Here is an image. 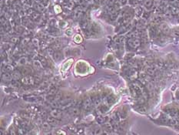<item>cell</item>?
<instances>
[{
    "instance_id": "obj_27",
    "label": "cell",
    "mask_w": 179,
    "mask_h": 135,
    "mask_svg": "<svg viewBox=\"0 0 179 135\" xmlns=\"http://www.w3.org/2000/svg\"><path fill=\"white\" fill-rule=\"evenodd\" d=\"M22 25H24V26H28L29 23H30V20L27 18H23L22 19Z\"/></svg>"
},
{
    "instance_id": "obj_22",
    "label": "cell",
    "mask_w": 179,
    "mask_h": 135,
    "mask_svg": "<svg viewBox=\"0 0 179 135\" xmlns=\"http://www.w3.org/2000/svg\"><path fill=\"white\" fill-rule=\"evenodd\" d=\"M55 52H56V51H55L52 47H50V48L47 49V52H48V54H49V57H53V56H54Z\"/></svg>"
},
{
    "instance_id": "obj_29",
    "label": "cell",
    "mask_w": 179,
    "mask_h": 135,
    "mask_svg": "<svg viewBox=\"0 0 179 135\" xmlns=\"http://www.w3.org/2000/svg\"><path fill=\"white\" fill-rule=\"evenodd\" d=\"M40 62L42 63L43 67H45V66H47V65H48V62H47V60H46L45 58H44V57H42V58H41Z\"/></svg>"
},
{
    "instance_id": "obj_12",
    "label": "cell",
    "mask_w": 179,
    "mask_h": 135,
    "mask_svg": "<svg viewBox=\"0 0 179 135\" xmlns=\"http://www.w3.org/2000/svg\"><path fill=\"white\" fill-rule=\"evenodd\" d=\"M92 100V102L95 104L96 106H99L101 104V102H102V99L99 96H95V97H93Z\"/></svg>"
},
{
    "instance_id": "obj_13",
    "label": "cell",
    "mask_w": 179,
    "mask_h": 135,
    "mask_svg": "<svg viewBox=\"0 0 179 135\" xmlns=\"http://www.w3.org/2000/svg\"><path fill=\"white\" fill-rule=\"evenodd\" d=\"M71 114L72 116H78L80 114V109L78 107H74L71 110Z\"/></svg>"
},
{
    "instance_id": "obj_14",
    "label": "cell",
    "mask_w": 179,
    "mask_h": 135,
    "mask_svg": "<svg viewBox=\"0 0 179 135\" xmlns=\"http://www.w3.org/2000/svg\"><path fill=\"white\" fill-rule=\"evenodd\" d=\"M52 48H53L55 51H58V50H60L61 48H62V45H61V43H58V41L56 40V42H55L53 44V46H52Z\"/></svg>"
},
{
    "instance_id": "obj_20",
    "label": "cell",
    "mask_w": 179,
    "mask_h": 135,
    "mask_svg": "<svg viewBox=\"0 0 179 135\" xmlns=\"http://www.w3.org/2000/svg\"><path fill=\"white\" fill-rule=\"evenodd\" d=\"M103 134V131L100 127H96L93 131V135H102Z\"/></svg>"
},
{
    "instance_id": "obj_35",
    "label": "cell",
    "mask_w": 179,
    "mask_h": 135,
    "mask_svg": "<svg viewBox=\"0 0 179 135\" xmlns=\"http://www.w3.org/2000/svg\"><path fill=\"white\" fill-rule=\"evenodd\" d=\"M161 28H162L163 31L165 32V33H168V26H167L165 24H162V25H161Z\"/></svg>"
},
{
    "instance_id": "obj_6",
    "label": "cell",
    "mask_w": 179,
    "mask_h": 135,
    "mask_svg": "<svg viewBox=\"0 0 179 135\" xmlns=\"http://www.w3.org/2000/svg\"><path fill=\"white\" fill-rule=\"evenodd\" d=\"M32 65H33L34 69L36 70V71H37V72L42 71V70L43 68L42 64L39 60H34L33 63H32Z\"/></svg>"
},
{
    "instance_id": "obj_19",
    "label": "cell",
    "mask_w": 179,
    "mask_h": 135,
    "mask_svg": "<svg viewBox=\"0 0 179 135\" xmlns=\"http://www.w3.org/2000/svg\"><path fill=\"white\" fill-rule=\"evenodd\" d=\"M63 97V94H62V92L61 91H58L55 94V100H61V99Z\"/></svg>"
},
{
    "instance_id": "obj_5",
    "label": "cell",
    "mask_w": 179,
    "mask_h": 135,
    "mask_svg": "<svg viewBox=\"0 0 179 135\" xmlns=\"http://www.w3.org/2000/svg\"><path fill=\"white\" fill-rule=\"evenodd\" d=\"M46 121L48 123H49V124H50L52 126H57V125H58V124H59V121H58V119L52 117L51 115L47 117Z\"/></svg>"
},
{
    "instance_id": "obj_33",
    "label": "cell",
    "mask_w": 179,
    "mask_h": 135,
    "mask_svg": "<svg viewBox=\"0 0 179 135\" xmlns=\"http://www.w3.org/2000/svg\"><path fill=\"white\" fill-rule=\"evenodd\" d=\"M40 47L42 49H48V45H47V43H42L39 44Z\"/></svg>"
},
{
    "instance_id": "obj_23",
    "label": "cell",
    "mask_w": 179,
    "mask_h": 135,
    "mask_svg": "<svg viewBox=\"0 0 179 135\" xmlns=\"http://www.w3.org/2000/svg\"><path fill=\"white\" fill-rule=\"evenodd\" d=\"M19 38L17 36H12V38H10V42L12 44H17L19 42Z\"/></svg>"
},
{
    "instance_id": "obj_11",
    "label": "cell",
    "mask_w": 179,
    "mask_h": 135,
    "mask_svg": "<svg viewBox=\"0 0 179 135\" xmlns=\"http://www.w3.org/2000/svg\"><path fill=\"white\" fill-rule=\"evenodd\" d=\"M105 117L102 115V114H98V116L96 117V121L98 124H104L105 123Z\"/></svg>"
},
{
    "instance_id": "obj_30",
    "label": "cell",
    "mask_w": 179,
    "mask_h": 135,
    "mask_svg": "<svg viewBox=\"0 0 179 135\" xmlns=\"http://www.w3.org/2000/svg\"><path fill=\"white\" fill-rule=\"evenodd\" d=\"M40 117L41 118H45V117H47V112L45 110H42L40 112Z\"/></svg>"
},
{
    "instance_id": "obj_15",
    "label": "cell",
    "mask_w": 179,
    "mask_h": 135,
    "mask_svg": "<svg viewBox=\"0 0 179 135\" xmlns=\"http://www.w3.org/2000/svg\"><path fill=\"white\" fill-rule=\"evenodd\" d=\"M14 71V67L11 64H7L6 66L4 67V73L7 72V73H11Z\"/></svg>"
},
{
    "instance_id": "obj_17",
    "label": "cell",
    "mask_w": 179,
    "mask_h": 135,
    "mask_svg": "<svg viewBox=\"0 0 179 135\" xmlns=\"http://www.w3.org/2000/svg\"><path fill=\"white\" fill-rule=\"evenodd\" d=\"M31 41V39L28 36H26L25 38H23L22 40L21 41V44L22 46H27L29 44V42Z\"/></svg>"
},
{
    "instance_id": "obj_21",
    "label": "cell",
    "mask_w": 179,
    "mask_h": 135,
    "mask_svg": "<svg viewBox=\"0 0 179 135\" xmlns=\"http://www.w3.org/2000/svg\"><path fill=\"white\" fill-rule=\"evenodd\" d=\"M53 59H54V60H55V61L60 60L61 59V54L58 51H56L55 52L54 56H53Z\"/></svg>"
},
{
    "instance_id": "obj_2",
    "label": "cell",
    "mask_w": 179,
    "mask_h": 135,
    "mask_svg": "<svg viewBox=\"0 0 179 135\" xmlns=\"http://www.w3.org/2000/svg\"><path fill=\"white\" fill-rule=\"evenodd\" d=\"M19 70L21 72L22 74L24 76H29L32 73V70L29 66H22L19 67Z\"/></svg>"
},
{
    "instance_id": "obj_34",
    "label": "cell",
    "mask_w": 179,
    "mask_h": 135,
    "mask_svg": "<svg viewBox=\"0 0 179 135\" xmlns=\"http://www.w3.org/2000/svg\"><path fill=\"white\" fill-rule=\"evenodd\" d=\"M115 0H108L106 4H107L108 6H111V5L115 3Z\"/></svg>"
},
{
    "instance_id": "obj_36",
    "label": "cell",
    "mask_w": 179,
    "mask_h": 135,
    "mask_svg": "<svg viewBox=\"0 0 179 135\" xmlns=\"http://www.w3.org/2000/svg\"><path fill=\"white\" fill-rule=\"evenodd\" d=\"M107 110H108V107H106V105H102L100 108V111H102V112H106Z\"/></svg>"
},
{
    "instance_id": "obj_7",
    "label": "cell",
    "mask_w": 179,
    "mask_h": 135,
    "mask_svg": "<svg viewBox=\"0 0 179 135\" xmlns=\"http://www.w3.org/2000/svg\"><path fill=\"white\" fill-rule=\"evenodd\" d=\"M12 74L13 80H19L22 78V74L21 73V72L19 71V70H14Z\"/></svg>"
},
{
    "instance_id": "obj_24",
    "label": "cell",
    "mask_w": 179,
    "mask_h": 135,
    "mask_svg": "<svg viewBox=\"0 0 179 135\" xmlns=\"http://www.w3.org/2000/svg\"><path fill=\"white\" fill-rule=\"evenodd\" d=\"M104 127H105V129H106V131H109L111 130V129H112V126H111L110 122H105V123H104Z\"/></svg>"
},
{
    "instance_id": "obj_28",
    "label": "cell",
    "mask_w": 179,
    "mask_h": 135,
    "mask_svg": "<svg viewBox=\"0 0 179 135\" xmlns=\"http://www.w3.org/2000/svg\"><path fill=\"white\" fill-rule=\"evenodd\" d=\"M11 83V85L14 87H20V83L18 82V80H12Z\"/></svg>"
},
{
    "instance_id": "obj_38",
    "label": "cell",
    "mask_w": 179,
    "mask_h": 135,
    "mask_svg": "<svg viewBox=\"0 0 179 135\" xmlns=\"http://www.w3.org/2000/svg\"><path fill=\"white\" fill-rule=\"evenodd\" d=\"M65 34L67 35V36H72V29H67V30L65 31Z\"/></svg>"
},
{
    "instance_id": "obj_39",
    "label": "cell",
    "mask_w": 179,
    "mask_h": 135,
    "mask_svg": "<svg viewBox=\"0 0 179 135\" xmlns=\"http://www.w3.org/2000/svg\"><path fill=\"white\" fill-rule=\"evenodd\" d=\"M108 0H101L102 2H103V3H105V2H107Z\"/></svg>"
},
{
    "instance_id": "obj_26",
    "label": "cell",
    "mask_w": 179,
    "mask_h": 135,
    "mask_svg": "<svg viewBox=\"0 0 179 135\" xmlns=\"http://www.w3.org/2000/svg\"><path fill=\"white\" fill-rule=\"evenodd\" d=\"M35 9H36V10L39 11V12H43L44 9H45L44 6L41 4H36V6H35Z\"/></svg>"
},
{
    "instance_id": "obj_31",
    "label": "cell",
    "mask_w": 179,
    "mask_h": 135,
    "mask_svg": "<svg viewBox=\"0 0 179 135\" xmlns=\"http://www.w3.org/2000/svg\"><path fill=\"white\" fill-rule=\"evenodd\" d=\"M59 26L61 28H65L67 26H68V23H67L65 21H61L59 22Z\"/></svg>"
},
{
    "instance_id": "obj_18",
    "label": "cell",
    "mask_w": 179,
    "mask_h": 135,
    "mask_svg": "<svg viewBox=\"0 0 179 135\" xmlns=\"http://www.w3.org/2000/svg\"><path fill=\"white\" fill-rule=\"evenodd\" d=\"M74 41L76 43H81V42H82V37L81 36V35L79 34H76L75 37H74Z\"/></svg>"
},
{
    "instance_id": "obj_8",
    "label": "cell",
    "mask_w": 179,
    "mask_h": 135,
    "mask_svg": "<svg viewBox=\"0 0 179 135\" xmlns=\"http://www.w3.org/2000/svg\"><path fill=\"white\" fill-rule=\"evenodd\" d=\"M28 59L25 57H22L21 58H19V60H18V65L22 66H26L28 65Z\"/></svg>"
},
{
    "instance_id": "obj_32",
    "label": "cell",
    "mask_w": 179,
    "mask_h": 135,
    "mask_svg": "<svg viewBox=\"0 0 179 135\" xmlns=\"http://www.w3.org/2000/svg\"><path fill=\"white\" fill-rule=\"evenodd\" d=\"M54 10L55 11V13H59L61 12V7L59 6V5H55V8H54Z\"/></svg>"
},
{
    "instance_id": "obj_10",
    "label": "cell",
    "mask_w": 179,
    "mask_h": 135,
    "mask_svg": "<svg viewBox=\"0 0 179 135\" xmlns=\"http://www.w3.org/2000/svg\"><path fill=\"white\" fill-rule=\"evenodd\" d=\"M42 128L43 130L45 131H49L52 129V125L49 124V123L48 122H43L42 124Z\"/></svg>"
},
{
    "instance_id": "obj_9",
    "label": "cell",
    "mask_w": 179,
    "mask_h": 135,
    "mask_svg": "<svg viewBox=\"0 0 179 135\" xmlns=\"http://www.w3.org/2000/svg\"><path fill=\"white\" fill-rule=\"evenodd\" d=\"M81 12H82V10H81V9L80 7L76 8V9L74 12V14H73V17H74L75 19H78L79 17H80Z\"/></svg>"
},
{
    "instance_id": "obj_4",
    "label": "cell",
    "mask_w": 179,
    "mask_h": 135,
    "mask_svg": "<svg viewBox=\"0 0 179 135\" xmlns=\"http://www.w3.org/2000/svg\"><path fill=\"white\" fill-rule=\"evenodd\" d=\"M50 115L57 119H59L62 116V111L59 109H54L50 112Z\"/></svg>"
},
{
    "instance_id": "obj_1",
    "label": "cell",
    "mask_w": 179,
    "mask_h": 135,
    "mask_svg": "<svg viewBox=\"0 0 179 135\" xmlns=\"http://www.w3.org/2000/svg\"><path fill=\"white\" fill-rule=\"evenodd\" d=\"M92 100L90 97H85L83 100V107L85 110H89L92 107Z\"/></svg>"
},
{
    "instance_id": "obj_16",
    "label": "cell",
    "mask_w": 179,
    "mask_h": 135,
    "mask_svg": "<svg viewBox=\"0 0 179 135\" xmlns=\"http://www.w3.org/2000/svg\"><path fill=\"white\" fill-rule=\"evenodd\" d=\"M56 39H55V37L53 36H49L48 39H46V43L48 44H54L55 42H56Z\"/></svg>"
},
{
    "instance_id": "obj_37",
    "label": "cell",
    "mask_w": 179,
    "mask_h": 135,
    "mask_svg": "<svg viewBox=\"0 0 179 135\" xmlns=\"http://www.w3.org/2000/svg\"><path fill=\"white\" fill-rule=\"evenodd\" d=\"M145 5L147 7H150L151 5V0H145Z\"/></svg>"
},
{
    "instance_id": "obj_25",
    "label": "cell",
    "mask_w": 179,
    "mask_h": 135,
    "mask_svg": "<svg viewBox=\"0 0 179 135\" xmlns=\"http://www.w3.org/2000/svg\"><path fill=\"white\" fill-rule=\"evenodd\" d=\"M32 45H33L34 46H36V47H38V46H39V39H37V38H34V39H32Z\"/></svg>"
},
{
    "instance_id": "obj_3",
    "label": "cell",
    "mask_w": 179,
    "mask_h": 135,
    "mask_svg": "<svg viewBox=\"0 0 179 135\" xmlns=\"http://www.w3.org/2000/svg\"><path fill=\"white\" fill-rule=\"evenodd\" d=\"M2 80L4 82H12L13 80L12 74H10V73L5 72L2 74Z\"/></svg>"
}]
</instances>
